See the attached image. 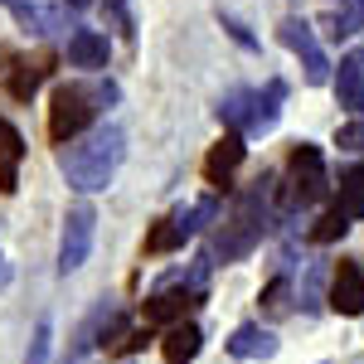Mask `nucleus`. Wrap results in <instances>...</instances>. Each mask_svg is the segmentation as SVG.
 <instances>
[{
    "instance_id": "19",
    "label": "nucleus",
    "mask_w": 364,
    "mask_h": 364,
    "mask_svg": "<svg viewBox=\"0 0 364 364\" xmlns=\"http://www.w3.org/2000/svg\"><path fill=\"white\" fill-rule=\"evenodd\" d=\"M364 29V0H340V10L331 15V34L336 39H350Z\"/></svg>"
},
{
    "instance_id": "14",
    "label": "nucleus",
    "mask_w": 364,
    "mask_h": 364,
    "mask_svg": "<svg viewBox=\"0 0 364 364\" xmlns=\"http://www.w3.org/2000/svg\"><path fill=\"white\" fill-rule=\"evenodd\" d=\"M199 306V291H170L161 287L151 301H146V326H161V321H185V311Z\"/></svg>"
},
{
    "instance_id": "1",
    "label": "nucleus",
    "mask_w": 364,
    "mask_h": 364,
    "mask_svg": "<svg viewBox=\"0 0 364 364\" xmlns=\"http://www.w3.org/2000/svg\"><path fill=\"white\" fill-rule=\"evenodd\" d=\"M267 224H272V175H257L248 190H238L228 199L224 219L214 228V257H224V262L248 257L262 243Z\"/></svg>"
},
{
    "instance_id": "13",
    "label": "nucleus",
    "mask_w": 364,
    "mask_h": 364,
    "mask_svg": "<svg viewBox=\"0 0 364 364\" xmlns=\"http://www.w3.org/2000/svg\"><path fill=\"white\" fill-rule=\"evenodd\" d=\"M20 161H25V136L0 117V190L5 195L20 185Z\"/></svg>"
},
{
    "instance_id": "3",
    "label": "nucleus",
    "mask_w": 364,
    "mask_h": 364,
    "mask_svg": "<svg viewBox=\"0 0 364 364\" xmlns=\"http://www.w3.org/2000/svg\"><path fill=\"white\" fill-rule=\"evenodd\" d=\"M102 97H107V102H112L117 97V87L107 83V87H97V92H87V87H58L54 92V107H49V136L58 141V146H68V141H78L83 136V127L87 122H92V112H97V107H92V102H102Z\"/></svg>"
},
{
    "instance_id": "30",
    "label": "nucleus",
    "mask_w": 364,
    "mask_h": 364,
    "mask_svg": "<svg viewBox=\"0 0 364 364\" xmlns=\"http://www.w3.org/2000/svg\"><path fill=\"white\" fill-rule=\"evenodd\" d=\"M10 5H15V0H10Z\"/></svg>"
},
{
    "instance_id": "11",
    "label": "nucleus",
    "mask_w": 364,
    "mask_h": 364,
    "mask_svg": "<svg viewBox=\"0 0 364 364\" xmlns=\"http://www.w3.org/2000/svg\"><path fill=\"white\" fill-rule=\"evenodd\" d=\"M336 97H340L345 112H360L364 117V54H345V58H340Z\"/></svg>"
},
{
    "instance_id": "7",
    "label": "nucleus",
    "mask_w": 364,
    "mask_h": 364,
    "mask_svg": "<svg viewBox=\"0 0 364 364\" xmlns=\"http://www.w3.org/2000/svg\"><path fill=\"white\" fill-rule=\"evenodd\" d=\"M331 180H326V166H321V151L311 141H296L291 151V204H316L326 199Z\"/></svg>"
},
{
    "instance_id": "5",
    "label": "nucleus",
    "mask_w": 364,
    "mask_h": 364,
    "mask_svg": "<svg viewBox=\"0 0 364 364\" xmlns=\"http://www.w3.org/2000/svg\"><path fill=\"white\" fill-rule=\"evenodd\" d=\"M92 233H97V214L92 204H73L68 219H63V238H58V272H78L92 252Z\"/></svg>"
},
{
    "instance_id": "25",
    "label": "nucleus",
    "mask_w": 364,
    "mask_h": 364,
    "mask_svg": "<svg viewBox=\"0 0 364 364\" xmlns=\"http://www.w3.org/2000/svg\"><path fill=\"white\" fill-rule=\"evenodd\" d=\"M321 277H326V262H316V267H311V277H306V301H301L306 311L321 306Z\"/></svg>"
},
{
    "instance_id": "26",
    "label": "nucleus",
    "mask_w": 364,
    "mask_h": 364,
    "mask_svg": "<svg viewBox=\"0 0 364 364\" xmlns=\"http://www.w3.org/2000/svg\"><path fill=\"white\" fill-rule=\"evenodd\" d=\"M340 146H345V151H360V146H364V122L345 127V132H340Z\"/></svg>"
},
{
    "instance_id": "28",
    "label": "nucleus",
    "mask_w": 364,
    "mask_h": 364,
    "mask_svg": "<svg viewBox=\"0 0 364 364\" xmlns=\"http://www.w3.org/2000/svg\"><path fill=\"white\" fill-rule=\"evenodd\" d=\"M0 287H10V262H5V252H0Z\"/></svg>"
},
{
    "instance_id": "27",
    "label": "nucleus",
    "mask_w": 364,
    "mask_h": 364,
    "mask_svg": "<svg viewBox=\"0 0 364 364\" xmlns=\"http://www.w3.org/2000/svg\"><path fill=\"white\" fill-rule=\"evenodd\" d=\"M224 29H233V39H238V44H243V49H252V34L243 25H238V20H224Z\"/></svg>"
},
{
    "instance_id": "2",
    "label": "nucleus",
    "mask_w": 364,
    "mask_h": 364,
    "mask_svg": "<svg viewBox=\"0 0 364 364\" xmlns=\"http://www.w3.org/2000/svg\"><path fill=\"white\" fill-rule=\"evenodd\" d=\"M122 156H127L122 132H117V127H97V132H83L78 141H68V146L58 151V170H63V180H68L78 195H97V190L112 185Z\"/></svg>"
},
{
    "instance_id": "17",
    "label": "nucleus",
    "mask_w": 364,
    "mask_h": 364,
    "mask_svg": "<svg viewBox=\"0 0 364 364\" xmlns=\"http://www.w3.org/2000/svg\"><path fill=\"white\" fill-rule=\"evenodd\" d=\"M15 20H20L29 34H58V29H63V15L49 10V5H34V0H15Z\"/></svg>"
},
{
    "instance_id": "24",
    "label": "nucleus",
    "mask_w": 364,
    "mask_h": 364,
    "mask_svg": "<svg viewBox=\"0 0 364 364\" xmlns=\"http://www.w3.org/2000/svg\"><path fill=\"white\" fill-rule=\"evenodd\" d=\"M262 306L272 311V316H282V311H287V277H277L267 291H262Z\"/></svg>"
},
{
    "instance_id": "4",
    "label": "nucleus",
    "mask_w": 364,
    "mask_h": 364,
    "mask_svg": "<svg viewBox=\"0 0 364 364\" xmlns=\"http://www.w3.org/2000/svg\"><path fill=\"white\" fill-rule=\"evenodd\" d=\"M214 214H219V199H214V195L199 199V204H190V209H175L170 219H161V224L151 228L146 252H170V248H180V243H185V238H195V233L209 224Z\"/></svg>"
},
{
    "instance_id": "16",
    "label": "nucleus",
    "mask_w": 364,
    "mask_h": 364,
    "mask_svg": "<svg viewBox=\"0 0 364 364\" xmlns=\"http://www.w3.org/2000/svg\"><path fill=\"white\" fill-rule=\"evenodd\" d=\"M282 97H287V87H282L277 78L267 83V92H252V112H248V132H252V136H257V132H272V127H277Z\"/></svg>"
},
{
    "instance_id": "15",
    "label": "nucleus",
    "mask_w": 364,
    "mask_h": 364,
    "mask_svg": "<svg viewBox=\"0 0 364 364\" xmlns=\"http://www.w3.org/2000/svg\"><path fill=\"white\" fill-rule=\"evenodd\" d=\"M228 350H233L238 360H272V355H277V336H272L267 326H238L233 340H228Z\"/></svg>"
},
{
    "instance_id": "22",
    "label": "nucleus",
    "mask_w": 364,
    "mask_h": 364,
    "mask_svg": "<svg viewBox=\"0 0 364 364\" xmlns=\"http://www.w3.org/2000/svg\"><path fill=\"white\" fill-rule=\"evenodd\" d=\"M15 68H20V73L10 78V92H15L20 102H29L34 87H39V78H44V68H39V63H15Z\"/></svg>"
},
{
    "instance_id": "6",
    "label": "nucleus",
    "mask_w": 364,
    "mask_h": 364,
    "mask_svg": "<svg viewBox=\"0 0 364 364\" xmlns=\"http://www.w3.org/2000/svg\"><path fill=\"white\" fill-rule=\"evenodd\" d=\"M277 34H282V44L301 58V68H306V83H311V87H321L326 78H331V63H326L321 44H316V34H311V25L301 20V15H287Z\"/></svg>"
},
{
    "instance_id": "9",
    "label": "nucleus",
    "mask_w": 364,
    "mask_h": 364,
    "mask_svg": "<svg viewBox=\"0 0 364 364\" xmlns=\"http://www.w3.org/2000/svg\"><path fill=\"white\" fill-rule=\"evenodd\" d=\"M107 54H112V44H107L102 29H73V34H68V63H73V68L97 73V68H107Z\"/></svg>"
},
{
    "instance_id": "21",
    "label": "nucleus",
    "mask_w": 364,
    "mask_h": 364,
    "mask_svg": "<svg viewBox=\"0 0 364 364\" xmlns=\"http://www.w3.org/2000/svg\"><path fill=\"white\" fill-rule=\"evenodd\" d=\"M248 112H252V92H248V87L228 92L224 102H219V117H224L228 127H238V132H248Z\"/></svg>"
},
{
    "instance_id": "18",
    "label": "nucleus",
    "mask_w": 364,
    "mask_h": 364,
    "mask_svg": "<svg viewBox=\"0 0 364 364\" xmlns=\"http://www.w3.org/2000/svg\"><path fill=\"white\" fill-rule=\"evenodd\" d=\"M340 209L355 219V214H364V166H350L345 175H340Z\"/></svg>"
},
{
    "instance_id": "8",
    "label": "nucleus",
    "mask_w": 364,
    "mask_h": 364,
    "mask_svg": "<svg viewBox=\"0 0 364 364\" xmlns=\"http://www.w3.org/2000/svg\"><path fill=\"white\" fill-rule=\"evenodd\" d=\"M331 306L340 316H364V272L360 262H340L331 272Z\"/></svg>"
},
{
    "instance_id": "23",
    "label": "nucleus",
    "mask_w": 364,
    "mask_h": 364,
    "mask_svg": "<svg viewBox=\"0 0 364 364\" xmlns=\"http://www.w3.org/2000/svg\"><path fill=\"white\" fill-rule=\"evenodd\" d=\"M25 364H49V321H39V331H34V340H29Z\"/></svg>"
},
{
    "instance_id": "20",
    "label": "nucleus",
    "mask_w": 364,
    "mask_h": 364,
    "mask_svg": "<svg viewBox=\"0 0 364 364\" xmlns=\"http://www.w3.org/2000/svg\"><path fill=\"white\" fill-rule=\"evenodd\" d=\"M345 228H350V214H345L340 204H331V209L316 219V228H311V243H336V238H345Z\"/></svg>"
},
{
    "instance_id": "12",
    "label": "nucleus",
    "mask_w": 364,
    "mask_h": 364,
    "mask_svg": "<svg viewBox=\"0 0 364 364\" xmlns=\"http://www.w3.org/2000/svg\"><path fill=\"white\" fill-rule=\"evenodd\" d=\"M199 350H204V331H199V326H190V321L170 326L166 340H161L166 364H190V360H199Z\"/></svg>"
},
{
    "instance_id": "10",
    "label": "nucleus",
    "mask_w": 364,
    "mask_h": 364,
    "mask_svg": "<svg viewBox=\"0 0 364 364\" xmlns=\"http://www.w3.org/2000/svg\"><path fill=\"white\" fill-rule=\"evenodd\" d=\"M243 156H248V146H243V132H228L214 151H209V161H204V175H209V185H219L224 190L228 175L243 166Z\"/></svg>"
},
{
    "instance_id": "29",
    "label": "nucleus",
    "mask_w": 364,
    "mask_h": 364,
    "mask_svg": "<svg viewBox=\"0 0 364 364\" xmlns=\"http://www.w3.org/2000/svg\"><path fill=\"white\" fill-rule=\"evenodd\" d=\"M68 5H73V10H87V5H92V0H68Z\"/></svg>"
}]
</instances>
